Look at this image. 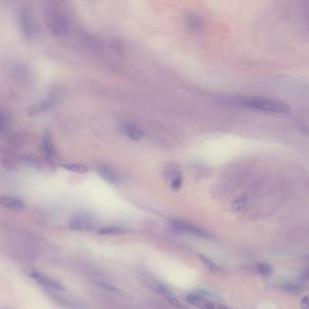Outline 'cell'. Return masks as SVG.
<instances>
[{
    "label": "cell",
    "instance_id": "cell-4",
    "mask_svg": "<svg viewBox=\"0 0 309 309\" xmlns=\"http://www.w3.org/2000/svg\"><path fill=\"white\" fill-rule=\"evenodd\" d=\"M145 284L151 290H153L154 292L159 294L161 296H163L170 303V305H172L173 307L178 309L182 307V305H181L180 300L172 294V292L166 286L162 284L159 281L150 279V280H145Z\"/></svg>",
    "mask_w": 309,
    "mask_h": 309
},
{
    "label": "cell",
    "instance_id": "cell-9",
    "mask_svg": "<svg viewBox=\"0 0 309 309\" xmlns=\"http://www.w3.org/2000/svg\"><path fill=\"white\" fill-rule=\"evenodd\" d=\"M96 170L97 171V173H98V175L102 177L104 180H106L109 183H119L120 177L114 171V170L110 167V166H108V165L100 163V164L96 165Z\"/></svg>",
    "mask_w": 309,
    "mask_h": 309
},
{
    "label": "cell",
    "instance_id": "cell-3",
    "mask_svg": "<svg viewBox=\"0 0 309 309\" xmlns=\"http://www.w3.org/2000/svg\"><path fill=\"white\" fill-rule=\"evenodd\" d=\"M98 222L94 215L90 213H78L73 216L69 221L68 226L75 231H91L97 227Z\"/></svg>",
    "mask_w": 309,
    "mask_h": 309
},
{
    "label": "cell",
    "instance_id": "cell-8",
    "mask_svg": "<svg viewBox=\"0 0 309 309\" xmlns=\"http://www.w3.org/2000/svg\"><path fill=\"white\" fill-rule=\"evenodd\" d=\"M30 276L35 281H37L38 284L41 285L42 287H45L46 288H49L52 290L55 291H63L65 290V287L61 283H59L58 281L51 279L49 276L43 275L41 273L38 272H32L30 273Z\"/></svg>",
    "mask_w": 309,
    "mask_h": 309
},
{
    "label": "cell",
    "instance_id": "cell-22",
    "mask_svg": "<svg viewBox=\"0 0 309 309\" xmlns=\"http://www.w3.org/2000/svg\"><path fill=\"white\" fill-rule=\"evenodd\" d=\"M300 305L302 309H309V296H305L302 298Z\"/></svg>",
    "mask_w": 309,
    "mask_h": 309
},
{
    "label": "cell",
    "instance_id": "cell-14",
    "mask_svg": "<svg viewBox=\"0 0 309 309\" xmlns=\"http://www.w3.org/2000/svg\"><path fill=\"white\" fill-rule=\"evenodd\" d=\"M54 103H55V98H54V96L49 97V98L43 101L41 103H39L38 105H35V106L31 107V108H28V114L35 115V114L42 113L43 111H46L47 109L52 107Z\"/></svg>",
    "mask_w": 309,
    "mask_h": 309
},
{
    "label": "cell",
    "instance_id": "cell-11",
    "mask_svg": "<svg viewBox=\"0 0 309 309\" xmlns=\"http://www.w3.org/2000/svg\"><path fill=\"white\" fill-rule=\"evenodd\" d=\"M0 204L5 209L13 211H20L25 208L24 201L17 197L2 196L0 198Z\"/></svg>",
    "mask_w": 309,
    "mask_h": 309
},
{
    "label": "cell",
    "instance_id": "cell-7",
    "mask_svg": "<svg viewBox=\"0 0 309 309\" xmlns=\"http://www.w3.org/2000/svg\"><path fill=\"white\" fill-rule=\"evenodd\" d=\"M187 301L192 305L201 309H232L227 305L209 301V299H206L204 297H202L201 295H197V294L189 295L187 297Z\"/></svg>",
    "mask_w": 309,
    "mask_h": 309
},
{
    "label": "cell",
    "instance_id": "cell-19",
    "mask_svg": "<svg viewBox=\"0 0 309 309\" xmlns=\"http://www.w3.org/2000/svg\"><path fill=\"white\" fill-rule=\"evenodd\" d=\"M246 202H248L246 197H239L236 201H233V203L231 205V208L234 211L242 210L246 207Z\"/></svg>",
    "mask_w": 309,
    "mask_h": 309
},
{
    "label": "cell",
    "instance_id": "cell-21",
    "mask_svg": "<svg viewBox=\"0 0 309 309\" xmlns=\"http://www.w3.org/2000/svg\"><path fill=\"white\" fill-rule=\"evenodd\" d=\"M96 285L100 288H105V289L110 290V291H117V288H114L113 286H111V285L105 284V283H102V282H98V283H96Z\"/></svg>",
    "mask_w": 309,
    "mask_h": 309
},
{
    "label": "cell",
    "instance_id": "cell-12",
    "mask_svg": "<svg viewBox=\"0 0 309 309\" xmlns=\"http://www.w3.org/2000/svg\"><path fill=\"white\" fill-rule=\"evenodd\" d=\"M41 148H42L43 152L49 158L56 157V150L54 149L52 137H51L50 134H48V132H45L43 134L42 139H41Z\"/></svg>",
    "mask_w": 309,
    "mask_h": 309
},
{
    "label": "cell",
    "instance_id": "cell-16",
    "mask_svg": "<svg viewBox=\"0 0 309 309\" xmlns=\"http://www.w3.org/2000/svg\"><path fill=\"white\" fill-rule=\"evenodd\" d=\"M252 271L258 273L259 275H263V276H268V275H271L272 272H273V268L269 264L267 263H258L255 264L252 268H251Z\"/></svg>",
    "mask_w": 309,
    "mask_h": 309
},
{
    "label": "cell",
    "instance_id": "cell-13",
    "mask_svg": "<svg viewBox=\"0 0 309 309\" xmlns=\"http://www.w3.org/2000/svg\"><path fill=\"white\" fill-rule=\"evenodd\" d=\"M121 132L126 134L128 138L132 139L134 141H139L143 138V136H144L142 130L140 129L138 126H134L132 123L122 125Z\"/></svg>",
    "mask_w": 309,
    "mask_h": 309
},
{
    "label": "cell",
    "instance_id": "cell-15",
    "mask_svg": "<svg viewBox=\"0 0 309 309\" xmlns=\"http://www.w3.org/2000/svg\"><path fill=\"white\" fill-rule=\"evenodd\" d=\"M128 231L126 229L120 227H103L98 230V234L105 236H116V235L126 234Z\"/></svg>",
    "mask_w": 309,
    "mask_h": 309
},
{
    "label": "cell",
    "instance_id": "cell-18",
    "mask_svg": "<svg viewBox=\"0 0 309 309\" xmlns=\"http://www.w3.org/2000/svg\"><path fill=\"white\" fill-rule=\"evenodd\" d=\"M199 258L201 259V262L204 264L205 267H207L211 273H218L220 271V267H218L212 260H210L207 257L202 255L199 256Z\"/></svg>",
    "mask_w": 309,
    "mask_h": 309
},
{
    "label": "cell",
    "instance_id": "cell-20",
    "mask_svg": "<svg viewBox=\"0 0 309 309\" xmlns=\"http://www.w3.org/2000/svg\"><path fill=\"white\" fill-rule=\"evenodd\" d=\"M0 122H1V134H3L9 130V116L4 112H2V113H1Z\"/></svg>",
    "mask_w": 309,
    "mask_h": 309
},
{
    "label": "cell",
    "instance_id": "cell-5",
    "mask_svg": "<svg viewBox=\"0 0 309 309\" xmlns=\"http://www.w3.org/2000/svg\"><path fill=\"white\" fill-rule=\"evenodd\" d=\"M170 224L175 230L184 232V233L193 235V236H197V237H202V238L208 237V233L205 230H202L198 226L192 224L191 222H187V221L173 218V219L170 220Z\"/></svg>",
    "mask_w": 309,
    "mask_h": 309
},
{
    "label": "cell",
    "instance_id": "cell-2",
    "mask_svg": "<svg viewBox=\"0 0 309 309\" xmlns=\"http://www.w3.org/2000/svg\"><path fill=\"white\" fill-rule=\"evenodd\" d=\"M46 21L49 30L56 37L66 36L69 30L67 14L53 6L46 9Z\"/></svg>",
    "mask_w": 309,
    "mask_h": 309
},
{
    "label": "cell",
    "instance_id": "cell-10",
    "mask_svg": "<svg viewBox=\"0 0 309 309\" xmlns=\"http://www.w3.org/2000/svg\"><path fill=\"white\" fill-rule=\"evenodd\" d=\"M18 21H19L22 33L25 38H32L35 34V25H34L32 17H30L29 14L25 11H22L19 14Z\"/></svg>",
    "mask_w": 309,
    "mask_h": 309
},
{
    "label": "cell",
    "instance_id": "cell-6",
    "mask_svg": "<svg viewBox=\"0 0 309 309\" xmlns=\"http://www.w3.org/2000/svg\"><path fill=\"white\" fill-rule=\"evenodd\" d=\"M164 179L167 181L170 188L173 191H179L183 183V177L180 168L174 164L168 165L165 168Z\"/></svg>",
    "mask_w": 309,
    "mask_h": 309
},
{
    "label": "cell",
    "instance_id": "cell-24",
    "mask_svg": "<svg viewBox=\"0 0 309 309\" xmlns=\"http://www.w3.org/2000/svg\"><path fill=\"white\" fill-rule=\"evenodd\" d=\"M308 134H309V132H308Z\"/></svg>",
    "mask_w": 309,
    "mask_h": 309
},
{
    "label": "cell",
    "instance_id": "cell-17",
    "mask_svg": "<svg viewBox=\"0 0 309 309\" xmlns=\"http://www.w3.org/2000/svg\"><path fill=\"white\" fill-rule=\"evenodd\" d=\"M64 169L71 172H76V173H85L87 172L88 168L85 165L79 164V163H68L63 165Z\"/></svg>",
    "mask_w": 309,
    "mask_h": 309
},
{
    "label": "cell",
    "instance_id": "cell-1",
    "mask_svg": "<svg viewBox=\"0 0 309 309\" xmlns=\"http://www.w3.org/2000/svg\"><path fill=\"white\" fill-rule=\"evenodd\" d=\"M234 102L239 106L263 113L288 114L291 111L289 105L282 101L274 98L243 96V97L235 98Z\"/></svg>",
    "mask_w": 309,
    "mask_h": 309
},
{
    "label": "cell",
    "instance_id": "cell-23",
    "mask_svg": "<svg viewBox=\"0 0 309 309\" xmlns=\"http://www.w3.org/2000/svg\"><path fill=\"white\" fill-rule=\"evenodd\" d=\"M305 276H306V277H308L309 279V268L308 269H307V270H306V272H305Z\"/></svg>",
    "mask_w": 309,
    "mask_h": 309
}]
</instances>
